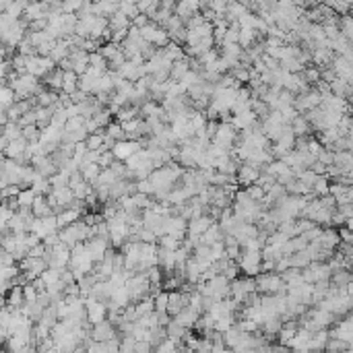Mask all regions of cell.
I'll return each instance as SVG.
<instances>
[{
	"label": "cell",
	"instance_id": "7c38bea8",
	"mask_svg": "<svg viewBox=\"0 0 353 353\" xmlns=\"http://www.w3.org/2000/svg\"><path fill=\"white\" fill-rule=\"evenodd\" d=\"M81 215H85V213H83V211H79V209H66V211H62L60 215H56V217H58V227L64 230V227H68V225H73V223L81 221V219H83Z\"/></svg>",
	"mask_w": 353,
	"mask_h": 353
},
{
	"label": "cell",
	"instance_id": "83f0119b",
	"mask_svg": "<svg viewBox=\"0 0 353 353\" xmlns=\"http://www.w3.org/2000/svg\"><path fill=\"white\" fill-rule=\"evenodd\" d=\"M232 77H234L238 83H250L252 73H250V68H244V66L240 64L238 68H234V70H232Z\"/></svg>",
	"mask_w": 353,
	"mask_h": 353
},
{
	"label": "cell",
	"instance_id": "ba28073f",
	"mask_svg": "<svg viewBox=\"0 0 353 353\" xmlns=\"http://www.w3.org/2000/svg\"><path fill=\"white\" fill-rule=\"evenodd\" d=\"M260 174H262V170H258V168H254V165H250V163H242L236 178H238V184H240L242 188H250V186H254V184L258 182Z\"/></svg>",
	"mask_w": 353,
	"mask_h": 353
},
{
	"label": "cell",
	"instance_id": "5bb4252c",
	"mask_svg": "<svg viewBox=\"0 0 353 353\" xmlns=\"http://www.w3.org/2000/svg\"><path fill=\"white\" fill-rule=\"evenodd\" d=\"M33 215H35L37 219L54 215V211H52V206H50V202H48V196H37V198H35V202H33Z\"/></svg>",
	"mask_w": 353,
	"mask_h": 353
},
{
	"label": "cell",
	"instance_id": "9a60e30c",
	"mask_svg": "<svg viewBox=\"0 0 353 353\" xmlns=\"http://www.w3.org/2000/svg\"><path fill=\"white\" fill-rule=\"evenodd\" d=\"M134 308H136V316L138 318L151 316V314H155V298L153 296H147L145 300H140L138 304H134Z\"/></svg>",
	"mask_w": 353,
	"mask_h": 353
},
{
	"label": "cell",
	"instance_id": "ab89813d",
	"mask_svg": "<svg viewBox=\"0 0 353 353\" xmlns=\"http://www.w3.org/2000/svg\"><path fill=\"white\" fill-rule=\"evenodd\" d=\"M21 192H23V188H21V186H9V188H5V190H3V200L17 198Z\"/></svg>",
	"mask_w": 353,
	"mask_h": 353
},
{
	"label": "cell",
	"instance_id": "9c48e42d",
	"mask_svg": "<svg viewBox=\"0 0 353 353\" xmlns=\"http://www.w3.org/2000/svg\"><path fill=\"white\" fill-rule=\"evenodd\" d=\"M118 337V328L110 322V320H106V322H101V324H95L93 328H91V339L95 341V343H108V341H112V339H116Z\"/></svg>",
	"mask_w": 353,
	"mask_h": 353
},
{
	"label": "cell",
	"instance_id": "7bdbcfd3",
	"mask_svg": "<svg viewBox=\"0 0 353 353\" xmlns=\"http://www.w3.org/2000/svg\"><path fill=\"white\" fill-rule=\"evenodd\" d=\"M136 353H155V347L147 341H136Z\"/></svg>",
	"mask_w": 353,
	"mask_h": 353
},
{
	"label": "cell",
	"instance_id": "4fadbf2b",
	"mask_svg": "<svg viewBox=\"0 0 353 353\" xmlns=\"http://www.w3.org/2000/svg\"><path fill=\"white\" fill-rule=\"evenodd\" d=\"M5 304L11 306V308H23L25 306V294H23V287L21 285H15L7 298H5Z\"/></svg>",
	"mask_w": 353,
	"mask_h": 353
},
{
	"label": "cell",
	"instance_id": "cb8c5ba5",
	"mask_svg": "<svg viewBox=\"0 0 353 353\" xmlns=\"http://www.w3.org/2000/svg\"><path fill=\"white\" fill-rule=\"evenodd\" d=\"M312 192H314V196H320V198H322V196H328V194H330V182H328V178H326V176H320V178L316 180Z\"/></svg>",
	"mask_w": 353,
	"mask_h": 353
},
{
	"label": "cell",
	"instance_id": "f6af8a7d",
	"mask_svg": "<svg viewBox=\"0 0 353 353\" xmlns=\"http://www.w3.org/2000/svg\"><path fill=\"white\" fill-rule=\"evenodd\" d=\"M151 23V19L147 17V15H138L136 19H132V25L134 27H138V29H143V27H147Z\"/></svg>",
	"mask_w": 353,
	"mask_h": 353
},
{
	"label": "cell",
	"instance_id": "8d00e7d4",
	"mask_svg": "<svg viewBox=\"0 0 353 353\" xmlns=\"http://www.w3.org/2000/svg\"><path fill=\"white\" fill-rule=\"evenodd\" d=\"M246 192L250 194V198H252L254 202H260V204H262V200H264V196H266V192H264L260 186H256V184L250 186V188H246Z\"/></svg>",
	"mask_w": 353,
	"mask_h": 353
},
{
	"label": "cell",
	"instance_id": "d4e9b609",
	"mask_svg": "<svg viewBox=\"0 0 353 353\" xmlns=\"http://www.w3.org/2000/svg\"><path fill=\"white\" fill-rule=\"evenodd\" d=\"M3 136H7L11 143L13 140H19V138H23V128L19 126V124H15V122H9L7 126H5V132H3Z\"/></svg>",
	"mask_w": 353,
	"mask_h": 353
},
{
	"label": "cell",
	"instance_id": "60d3db41",
	"mask_svg": "<svg viewBox=\"0 0 353 353\" xmlns=\"http://www.w3.org/2000/svg\"><path fill=\"white\" fill-rule=\"evenodd\" d=\"M209 7H211V11H213L215 15H225L227 13V3H221V0H215V3H209Z\"/></svg>",
	"mask_w": 353,
	"mask_h": 353
},
{
	"label": "cell",
	"instance_id": "1f68e13d",
	"mask_svg": "<svg viewBox=\"0 0 353 353\" xmlns=\"http://www.w3.org/2000/svg\"><path fill=\"white\" fill-rule=\"evenodd\" d=\"M147 275H149V281H151V285H163V271H161V266H151L149 271H147Z\"/></svg>",
	"mask_w": 353,
	"mask_h": 353
},
{
	"label": "cell",
	"instance_id": "c3c4849f",
	"mask_svg": "<svg viewBox=\"0 0 353 353\" xmlns=\"http://www.w3.org/2000/svg\"><path fill=\"white\" fill-rule=\"evenodd\" d=\"M345 289H347V296H351V298H353V281H351V283H349Z\"/></svg>",
	"mask_w": 353,
	"mask_h": 353
},
{
	"label": "cell",
	"instance_id": "e0dca14e",
	"mask_svg": "<svg viewBox=\"0 0 353 353\" xmlns=\"http://www.w3.org/2000/svg\"><path fill=\"white\" fill-rule=\"evenodd\" d=\"M292 130H294V134H296L298 138H308V132L312 130V126H310V122L306 120V116H298V118L292 122Z\"/></svg>",
	"mask_w": 353,
	"mask_h": 353
},
{
	"label": "cell",
	"instance_id": "7402d4cb",
	"mask_svg": "<svg viewBox=\"0 0 353 353\" xmlns=\"http://www.w3.org/2000/svg\"><path fill=\"white\" fill-rule=\"evenodd\" d=\"M106 134H108L112 140H116V143H120V140H128V136H126V132H124V128H122L120 122H112V124L106 128Z\"/></svg>",
	"mask_w": 353,
	"mask_h": 353
},
{
	"label": "cell",
	"instance_id": "7a4b0ae2",
	"mask_svg": "<svg viewBox=\"0 0 353 353\" xmlns=\"http://www.w3.org/2000/svg\"><path fill=\"white\" fill-rule=\"evenodd\" d=\"M256 279L254 277H238L236 281H232V298L238 302V304H246V300L256 294Z\"/></svg>",
	"mask_w": 353,
	"mask_h": 353
},
{
	"label": "cell",
	"instance_id": "f35d334b",
	"mask_svg": "<svg viewBox=\"0 0 353 353\" xmlns=\"http://www.w3.org/2000/svg\"><path fill=\"white\" fill-rule=\"evenodd\" d=\"M136 341H134V337H126V339H122V345H120V353H136Z\"/></svg>",
	"mask_w": 353,
	"mask_h": 353
},
{
	"label": "cell",
	"instance_id": "ac0fdd59",
	"mask_svg": "<svg viewBox=\"0 0 353 353\" xmlns=\"http://www.w3.org/2000/svg\"><path fill=\"white\" fill-rule=\"evenodd\" d=\"M0 99H3V112H9V110L19 101L15 89L9 87V85H3V93H0Z\"/></svg>",
	"mask_w": 353,
	"mask_h": 353
},
{
	"label": "cell",
	"instance_id": "d6986e66",
	"mask_svg": "<svg viewBox=\"0 0 353 353\" xmlns=\"http://www.w3.org/2000/svg\"><path fill=\"white\" fill-rule=\"evenodd\" d=\"M132 27V21L122 15V13H116L114 17H110V29L112 31H120V29H130Z\"/></svg>",
	"mask_w": 353,
	"mask_h": 353
},
{
	"label": "cell",
	"instance_id": "2e32d148",
	"mask_svg": "<svg viewBox=\"0 0 353 353\" xmlns=\"http://www.w3.org/2000/svg\"><path fill=\"white\" fill-rule=\"evenodd\" d=\"M190 60H188V56L184 58V60H178V62H174V68H172V81H182L188 73H190Z\"/></svg>",
	"mask_w": 353,
	"mask_h": 353
},
{
	"label": "cell",
	"instance_id": "3957f363",
	"mask_svg": "<svg viewBox=\"0 0 353 353\" xmlns=\"http://www.w3.org/2000/svg\"><path fill=\"white\" fill-rule=\"evenodd\" d=\"M85 310H87V322H89L91 326L106 322L108 316H110V308H108V304L101 302V300L85 298Z\"/></svg>",
	"mask_w": 353,
	"mask_h": 353
},
{
	"label": "cell",
	"instance_id": "74e56055",
	"mask_svg": "<svg viewBox=\"0 0 353 353\" xmlns=\"http://www.w3.org/2000/svg\"><path fill=\"white\" fill-rule=\"evenodd\" d=\"M114 163H116V157H114V153H112V151L101 153V157H99V165H101V170H110Z\"/></svg>",
	"mask_w": 353,
	"mask_h": 353
},
{
	"label": "cell",
	"instance_id": "d6a6232c",
	"mask_svg": "<svg viewBox=\"0 0 353 353\" xmlns=\"http://www.w3.org/2000/svg\"><path fill=\"white\" fill-rule=\"evenodd\" d=\"M35 198H37V194H35L31 188H27V190H23V192L19 194V204H21V206H31V209H33Z\"/></svg>",
	"mask_w": 353,
	"mask_h": 353
},
{
	"label": "cell",
	"instance_id": "4316f807",
	"mask_svg": "<svg viewBox=\"0 0 353 353\" xmlns=\"http://www.w3.org/2000/svg\"><path fill=\"white\" fill-rule=\"evenodd\" d=\"M41 279H44V283H46L48 287L58 285L60 279H62V271H58V268H48V271L41 275Z\"/></svg>",
	"mask_w": 353,
	"mask_h": 353
},
{
	"label": "cell",
	"instance_id": "836d02e7",
	"mask_svg": "<svg viewBox=\"0 0 353 353\" xmlns=\"http://www.w3.org/2000/svg\"><path fill=\"white\" fill-rule=\"evenodd\" d=\"M136 192H138V194L153 196V194H155V186L151 184V180H149V178H147V180H140V182H136Z\"/></svg>",
	"mask_w": 353,
	"mask_h": 353
},
{
	"label": "cell",
	"instance_id": "603a6c76",
	"mask_svg": "<svg viewBox=\"0 0 353 353\" xmlns=\"http://www.w3.org/2000/svg\"><path fill=\"white\" fill-rule=\"evenodd\" d=\"M163 50L168 52V56H170L174 62H178V60H184V58H186V48H182V46H180V44H176V41H170Z\"/></svg>",
	"mask_w": 353,
	"mask_h": 353
},
{
	"label": "cell",
	"instance_id": "f1b7e54d",
	"mask_svg": "<svg viewBox=\"0 0 353 353\" xmlns=\"http://www.w3.org/2000/svg\"><path fill=\"white\" fill-rule=\"evenodd\" d=\"M120 13H122V15H126L130 21H132V19H136V17L140 15V11H138V5H136V3H120Z\"/></svg>",
	"mask_w": 353,
	"mask_h": 353
},
{
	"label": "cell",
	"instance_id": "484cf974",
	"mask_svg": "<svg viewBox=\"0 0 353 353\" xmlns=\"http://www.w3.org/2000/svg\"><path fill=\"white\" fill-rule=\"evenodd\" d=\"M89 64H91L93 68L101 70V73H108V70H110V66H108V60L103 58V54H101V52H93V54L89 56Z\"/></svg>",
	"mask_w": 353,
	"mask_h": 353
},
{
	"label": "cell",
	"instance_id": "f546056e",
	"mask_svg": "<svg viewBox=\"0 0 353 353\" xmlns=\"http://www.w3.org/2000/svg\"><path fill=\"white\" fill-rule=\"evenodd\" d=\"M170 306V292H161L155 296V312H168Z\"/></svg>",
	"mask_w": 353,
	"mask_h": 353
},
{
	"label": "cell",
	"instance_id": "5b68a950",
	"mask_svg": "<svg viewBox=\"0 0 353 353\" xmlns=\"http://www.w3.org/2000/svg\"><path fill=\"white\" fill-rule=\"evenodd\" d=\"M240 268L246 277H258L260 275V264H262V252H248L242 250V258H240Z\"/></svg>",
	"mask_w": 353,
	"mask_h": 353
},
{
	"label": "cell",
	"instance_id": "e575fe53",
	"mask_svg": "<svg viewBox=\"0 0 353 353\" xmlns=\"http://www.w3.org/2000/svg\"><path fill=\"white\" fill-rule=\"evenodd\" d=\"M157 29H159V25L151 21V23H149L147 27H143V29H140V35H143V39H145V41L153 44V37H155V33H157Z\"/></svg>",
	"mask_w": 353,
	"mask_h": 353
},
{
	"label": "cell",
	"instance_id": "ee69618b",
	"mask_svg": "<svg viewBox=\"0 0 353 353\" xmlns=\"http://www.w3.org/2000/svg\"><path fill=\"white\" fill-rule=\"evenodd\" d=\"M11 266H17V258L11 252H3V268H11Z\"/></svg>",
	"mask_w": 353,
	"mask_h": 353
},
{
	"label": "cell",
	"instance_id": "8fae6325",
	"mask_svg": "<svg viewBox=\"0 0 353 353\" xmlns=\"http://www.w3.org/2000/svg\"><path fill=\"white\" fill-rule=\"evenodd\" d=\"M298 330H300V322L298 320H287L285 324H283V328H281V333H279V345H283V347H287L294 339H296V335H298Z\"/></svg>",
	"mask_w": 353,
	"mask_h": 353
},
{
	"label": "cell",
	"instance_id": "7dc6e473",
	"mask_svg": "<svg viewBox=\"0 0 353 353\" xmlns=\"http://www.w3.org/2000/svg\"><path fill=\"white\" fill-rule=\"evenodd\" d=\"M345 230L353 232V217H349V219H347V223H345Z\"/></svg>",
	"mask_w": 353,
	"mask_h": 353
},
{
	"label": "cell",
	"instance_id": "6da1fadb",
	"mask_svg": "<svg viewBox=\"0 0 353 353\" xmlns=\"http://www.w3.org/2000/svg\"><path fill=\"white\" fill-rule=\"evenodd\" d=\"M256 289L262 296H287V285L277 273H260L256 277Z\"/></svg>",
	"mask_w": 353,
	"mask_h": 353
},
{
	"label": "cell",
	"instance_id": "d590c367",
	"mask_svg": "<svg viewBox=\"0 0 353 353\" xmlns=\"http://www.w3.org/2000/svg\"><path fill=\"white\" fill-rule=\"evenodd\" d=\"M23 294H25V304H37V298H39V292L33 287V283L25 285L23 287Z\"/></svg>",
	"mask_w": 353,
	"mask_h": 353
},
{
	"label": "cell",
	"instance_id": "52a82bcc",
	"mask_svg": "<svg viewBox=\"0 0 353 353\" xmlns=\"http://www.w3.org/2000/svg\"><path fill=\"white\" fill-rule=\"evenodd\" d=\"M85 244H87V250H89V254H91V258H93V262H95V264L103 262L106 252L112 248L110 238H91V240H89V242H85Z\"/></svg>",
	"mask_w": 353,
	"mask_h": 353
},
{
	"label": "cell",
	"instance_id": "ffe728a7",
	"mask_svg": "<svg viewBox=\"0 0 353 353\" xmlns=\"http://www.w3.org/2000/svg\"><path fill=\"white\" fill-rule=\"evenodd\" d=\"M103 145H106V130H99L95 134H89V138H87L89 151H101Z\"/></svg>",
	"mask_w": 353,
	"mask_h": 353
},
{
	"label": "cell",
	"instance_id": "30bf717a",
	"mask_svg": "<svg viewBox=\"0 0 353 353\" xmlns=\"http://www.w3.org/2000/svg\"><path fill=\"white\" fill-rule=\"evenodd\" d=\"M200 316H202L200 312H196L194 308H190V306H188V308H184V310H182L174 320H176L178 324H182L184 328H188V330H190V328H196V324H198Z\"/></svg>",
	"mask_w": 353,
	"mask_h": 353
},
{
	"label": "cell",
	"instance_id": "bcb514c9",
	"mask_svg": "<svg viewBox=\"0 0 353 353\" xmlns=\"http://www.w3.org/2000/svg\"><path fill=\"white\" fill-rule=\"evenodd\" d=\"M275 260H262L260 264V273H275Z\"/></svg>",
	"mask_w": 353,
	"mask_h": 353
},
{
	"label": "cell",
	"instance_id": "44dd1931",
	"mask_svg": "<svg viewBox=\"0 0 353 353\" xmlns=\"http://www.w3.org/2000/svg\"><path fill=\"white\" fill-rule=\"evenodd\" d=\"M101 165L99 163H93V165H81V174H83V178H85V182H89V184H93L99 176H101Z\"/></svg>",
	"mask_w": 353,
	"mask_h": 353
},
{
	"label": "cell",
	"instance_id": "b9f144b4",
	"mask_svg": "<svg viewBox=\"0 0 353 353\" xmlns=\"http://www.w3.org/2000/svg\"><path fill=\"white\" fill-rule=\"evenodd\" d=\"M103 345H106V351H108V353H120L122 339H120V337H116V339H112V341H108V343H103Z\"/></svg>",
	"mask_w": 353,
	"mask_h": 353
},
{
	"label": "cell",
	"instance_id": "277c9868",
	"mask_svg": "<svg viewBox=\"0 0 353 353\" xmlns=\"http://www.w3.org/2000/svg\"><path fill=\"white\" fill-rule=\"evenodd\" d=\"M60 227H58V217L56 215H50V217H41V219H35L33 225H31V232L29 234H35L41 242L54 234H58Z\"/></svg>",
	"mask_w": 353,
	"mask_h": 353
},
{
	"label": "cell",
	"instance_id": "4dcf8cb0",
	"mask_svg": "<svg viewBox=\"0 0 353 353\" xmlns=\"http://www.w3.org/2000/svg\"><path fill=\"white\" fill-rule=\"evenodd\" d=\"M85 122H87V118H83V116H79V118H70V120L66 122L64 130H66V132H77V130H83V128H85Z\"/></svg>",
	"mask_w": 353,
	"mask_h": 353
},
{
	"label": "cell",
	"instance_id": "8992f818",
	"mask_svg": "<svg viewBox=\"0 0 353 353\" xmlns=\"http://www.w3.org/2000/svg\"><path fill=\"white\" fill-rule=\"evenodd\" d=\"M145 147H143V143H138V140H120V143H116V147L112 149V153H114V157H116V161H128L132 155H136V153H140Z\"/></svg>",
	"mask_w": 353,
	"mask_h": 353
}]
</instances>
